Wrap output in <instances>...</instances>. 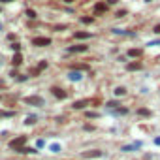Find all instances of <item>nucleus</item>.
I'll list each match as a JSON object with an SVG mask.
<instances>
[{"instance_id":"1","label":"nucleus","mask_w":160,"mask_h":160,"mask_svg":"<svg viewBox=\"0 0 160 160\" xmlns=\"http://www.w3.org/2000/svg\"><path fill=\"white\" fill-rule=\"evenodd\" d=\"M23 102L27 106H34V107H43L45 106V100L42 96H38V94H30V96H25L23 98Z\"/></svg>"},{"instance_id":"2","label":"nucleus","mask_w":160,"mask_h":160,"mask_svg":"<svg viewBox=\"0 0 160 160\" xmlns=\"http://www.w3.org/2000/svg\"><path fill=\"white\" fill-rule=\"evenodd\" d=\"M27 141H28V138L27 136H17V138H13V139H9V143H8V147L12 149V151H17L19 147H23V145H27Z\"/></svg>"},{"instance_id":"3","label":"nucleus","mask_w":160,"mask_h":160,"mask_svg":"<svg viewBox=\"0 0 160 160\" xmlns=\"http://www.w3.org/2000/svg\"><path fill=\"white\" fill-rule=\"evenodd\" d=\"M32 45L34 47H47V45H51V38H47V36H36V38H32Z\"/></svg>"},{"instance_id":"4","label":"nucleus","mask_w":160,"mask_h":160,"mask_svg":"<svg viewBox=\"0 0 160 160\" xmlns=\"http://www.w3.org/2000/svg\"><path fill=\"white\" fill-rule=\"evenodd\" d=\"M51 94H53L56 100H66V98H68V92L64 89H60V87H51Z\"/></svg>"},{"instance_id":"5","label":"nucleus","mask_w":160,"mask_h":160,"mask_svg":"<svg viewBox=\"0 0 160 160\" xmlns=\"http://www.w3.org/2000/svg\"><path fill=\"white\" fill-rule=\"evenodd\" d=\"M23 62H25L23 53H13V56H12V66H13V68H19Z\"/></svg>"},{"instance_id":"6","label":"nucleus","mask_w":160,"mask_h":160,"mask_svg":"<svg viewBox=\"0 0 160 160\" xmlns=\"http://www.w3.org/2000/svg\"><path fill=\"white\" fill-rule=\"evenodd\" d=\"M102 151H98V149H92V151H85V153H81V156L83 158H98V156H102Z\"/></svg>"},{"instance_id":"7","label":"nucleus","mask_w":160,"mask_h":160,"mask_svg":"<svg viewBox=\"0 0 160 160\" xmlns=\"http://www.w3.org/2000/svg\"><path fill=\"white\" fill-rule=\"evenodd\" d=\"M15 153H17V154H36L38 151H36V149H32V147H27V145H23V147H19Z\"/></svg>"},{"instance_id":"8","label":"nucleus","mask_w":160,"mask_h":160,"mask_svg":"<svg viewBox=\"0 0 160 160\" xmlns=\"http://www.w3.org/2000/svg\"><path fill=\"white\" fill-rule=\"evenodd\" d=\"M85 51H89L87 45H72V47H68V53H85Z\"/></svg>"},{"instance_id":"9","label":"nucleus","mask_w":160,"mask_h":160,"mask_svg":"<svg viewBox=\"0 0 160 160\" xmlns=\"http://www.w3.org/2000/svg\"><path fill=\"white\" fill-rule=\"evenodd\" d=\"M81 77H83V74H81L79 70H72L68 74V79L70 81H81Z\"/></svg>"},{"instance_id":"10","label":"nucleus","mask_w":160,"mask_h":160,"mask_svg":"<svg viewBox=\"0 0 160 160\" xmlns=\"http://www.w3.org/2000/svg\"><path fill=\"white\" fill-rule=\"evenodd\" d=\"M107 12V6L104 2H96V6H94V13L96 15H102V13H106Z\"/></svg>"},{"instance_id":"11","label":"nucleus","mask_w":160,"mask_h":160,"mask_svg":"<svg viewBox=\"0 0 160 160\" xmlns=\"http://www.w3.org/2000/svg\"><path fill=\"white\" fill-rule=\"evenodd\" d=\"M90 36H92L90 32H83V30H77V32L74 34V38H75V40H89Z\"/></svg>"},{"instance_id":"12","label":"nucleus","mask_w":160,"mask_h":160,"mask_svg":"<svg viewBox=\"0 0 160 160\" xmlns=\"http://www.w3.org/2000/svg\"><path fill=\"white\" fill-rule=\"evenodd\" d=\"M90 100H77V102H74V104H72V107H74V109H85V106L89 104Z\"/></svg>"},{"instance_id":"13","label":"nucleus","mask_w":160,"mask_h":160,"mask_svg":"<svg viewBox=\"0 0 160 160\" xmlns=\"http://www.w3.org/2000/svg\"><path fill=\"white\" fill-rule=\"evenodd\" d=\"M9 49L13 51V53H23V45L19 42H12V45H9Z\"/></svg>"},{"instance_id":"14","label":"nucleus","mask_w":160,"mask_h":160,"mask_svg":"<svg viewBox=\"0 0 160 160\" xmlns=\"http://www.w3.org/2000/svg\"><path fill=\"white\" fill-rule=\"evenodd\" d=\"M139 147H141V143H134V145H125V147H122L121 149V151H125V153H130V151H136V149H139Z\"/></svg>"},{"instance_id":"15","label":"nucleus","mask_w":160,"mask_h":160,"mask_svg":"<svg viewBox=\"0 0 160 160\" xmlns=\"http://www.w3.org/2000/svg\"><path fill=\"white\" fill-rule=\"evenodd\" d=\"M15 117V111H8V109H0V119H12Z\"/></svg>"},{"instance_id":"16","label":"nucleus","mask_w":160,"mask_h":160,"mask_svg":"<svg viewBox=\"0 0 160 160\" xmlns=\"http://www.w3.org/2000/svg\"><path fill=\"white\" fill-rule=\"evenodd\" d=\"M25 15H27L28 19H38V13H36V9H32V8L25 9Z\"/></svg>"},{"instance_id":"17","label":"nucleus","mask_w":160,"mask_h":160,"mask_svg":"<svg viewBox=\"0 0 160 160\" xmlns=\"http://www.w3.org/2000/svg\"><path fill=\"white\" fill-rule=\"evenodd\" d=\"M139 68H141V62H130V64L126 66L128 72H134V70H139Z\"/></svg>"},{"instance_id":"18","label":"nucleus","mask_w":160,"mask_h":160,"mask_svg":"<svg viewBox=\"0 0 160 160\" xmlns=\"http://www.w3.org/2000/svg\"><path fill=\"white\" fill-rule=\"evenodd\" d=\"M36 122H38V117L30 115V117H27V121H25V125H27V126H32V125H36Z\"/></svg>"},{"instance_id":"19","label":"nucleus","mask_w":160,"mask_h":160,"mask_svg":"<svg viewBox=\"0 0 160 160\" xmlns=\"http://www.w3.org/2000/svg\"><path fill=\"white\" fill-rule=\"evenodd\" d=\"M138 115H141V117H151V111H149L147 107H139V109H138Z\"/></svg>"},{"instance_id":"20","label":"nucleus","mask_w":160,"mask_h":160,"mask_svg":"<svg viewBox=\"0 0 160 160\" xmlns=\"http://www.w3.org/2000/svg\"><path fill=\"white\" fill-rule=\"evenodd\" d=\"M47 60H40V62H38V66H36V70H38V72H43L45 68H47Z\"/></svg>"},{"instance_id":"21","label":"nucleus","mask_w":160,"mask_h":160,"mask_svg":"<svg viewBox=\"0 0 160 160\" xmlns=\"http://www.w3.org/2000/svg\"><path fill=\"white\" fill-rule=\"evenodd\" d=\"M113 92H115V96H125L126 94V89H125V87H117Z\"/></svg>"},{"instance_id":"22","label":"nucleus","mask_w":160,"mask_h":160,"mask_svg":"<svg viewBox=\"0 0 160 160\" xmlns=\"http://www.w3.org/2000/svg\"><path fill=\"white\" fill-rule=\"evenodd\" d=\"M15 79H17L19 83H23V81L28 79V74H17V77H15Z\"/></svg>"},{"instance_id":"23","label":"nucleus","mask_w":160,"mask_h":160,"mask_svg":"<svg viewBox=\"0 0 160 160\" xmlns=\"http://www.w3.org/2000/svg\"><path fill=\"white\" fill-rule=\"evenodd\" d=\"M49 149H51V153H60V145H59V143H53V145H49Z\"/></svg>"},{"instance_id":"24","label":"nucleus","mask_w":160,"mask_h":160,"mask_svg":"<svg viewBox=\"0 0 160 160\" xmlns=\"http://www.w3.org/2000/svg\"><path fill=\"white\" fill-rule=\"evenodd\" d=\"M79 21H81V23H85V25H90L92 21H94V19H92V17H87V15H85V17H81Z\"/></svg>"},{"instance_id":"25","label":"nucleus","mask_w":160,"mask_h":160,"mask_svg":"<svg viewBox=\"0 0 160 160\" xmlns=\"http://www.w3.org/2000/svg\"><path fill=\"white\" fill-rule=\"evenodd\" d=\"M139 55H141V53H139L138 49H130V51H128V56H139Z\"/></svg>"},{"instance_id":"26","label":"nucleus","mask_w":160,"mask_h":160,"mask_svg":"<svg viewBox=\"0 0 160 160\" xmlns=\"http://www.w3.org/2000/svg\"><path fill=\"white\" fill-rule=\"evenodd\" d=\"M85 117H89V119H96V117H98V113H96V111H87V113H85Z\"/></svg>"},{"instance_id":"27","label":"nucleus","mask_w":160,"mask_h":160,"mask_svg":"<svg viewBox=\"0 0 160 160\" xmlns=\"http://www.w3.org/2000/svg\"><path fill=\"white\" fill-rule=\"evenodd\" d=\"M15 38H17V36H15L13 32H9V34L6 36V40H9V42H15Z\"/></svg>"},{"instance_id":"28","label":"nucleus","mask_w":160,"mask_h":160,"mask_svg":"<svg viewBox=\"0 0 160 160\" xmlns=\"http://www.w3.org/2000/svg\"><path fill=\"white\" fill-rule=\"evenodd\" d=\"M45 145V141H43V139H38V141H36V147H38V149H42Z\"/></svg>"},{"instance_id":"29","label":"nucleus","mask_w":160,"mask_h":160,"mask_svg":"<svg viewBox=\"0 0 160 160\" xmlns=\"http://www.w3.org/2000/svg\"><path fill=\"white\" fill-rule=\"evenodd\" d=\"M55 30H66L68 27H66V25H56V27H53Z\"/></svg>"},{"instance_id":"30","label":"nucleus","mask_w":160,"mask_h":160,"mask_svg":"<svg viewBox=\"0 0 160 160\" xmlns=\"http://www.w3.org/2000/svg\"><path fill=\"white\" fill-rule=\"evenodd\" d=\"M106 106H107V107H117L119 104H117V102H107V104H106Z\"/></svg>"},{"instance_id":"31","label":"nucleus","mask_w":160,"mask_h":160,"mask_svg":"<svg viewBox=\"0 0 160 160\" xmlns=\"http://www.w3.org/2000/svg\"><path fill=\"white\" fill-rule=\"evenodd\" d=\"M125 15H126V12H125V9H121V12H117V17H125Z\"/></svg>"},{"instance_id":"32","label":"nucleus","mask_w":160,"mask_h":160,"mask_svg":"<svg viewBox=\"0 0 160 160\" xmlns=\"http://www.w3.org/2000/svg\"><path fill=\"white\" fill-rule=\"evenodd\" d=\"M9 2H13V0H0V6H4V4H9Z\"/></svg>"},{"instance_id":"33","label":"nucleus","mask_w":160,"mask_h":160,"mask_svg":"<svg viewBox=\"0 0 160 160\" xmlns=\"http://www.w3.org/2000/svg\"><path fill=\"white\" fill-rule=\"evenodd\" d=\"M153 32H156V34H160V25H156V27H154V30Z\"/></svg>"},{"instance_id":"34","label":"nucleus","mask_w":160,"mask_h":160,"mask_svg":"<svg viewBox=\"0 0 160 160\" xmlns=\"http://www.w3.org/2000/svg\"><path fill=\"white\" fill-rule=\"evenodd\" d=\"M107 4H117V0H107Z\"/></svg>"},{"instance_id":"35","label":"nucleus","mask_w":160,"mask_h":160,"mask_svg":"<svg viewBox=\"0 0 160 160\" xmlns=\"http://www.w3.org/2000/svg\"><path fill=\"white\" fill-rule=\"evenodd\" d=\"M154 143H156V145H160V138H156V139H154Z\"/></svg>"},{"instance_id":"36","label":"nucleus","mask_w":160,"mask_h":160,"mask_svg":"<svg viewBox=\"0 0 160 160\" xmlns=\"http://www.w3.org/2000/svg\"><path fill=\"white\" fill-rule=\"evenodd\" d=\"M64 2H66V4H72V2H74V0H64Z\"/></svg>"},{"instance_id":"37","label":"nucleus","mask_w":160,"mask_h":160,"mask_svg":"<svg viewBox=\"0 0 160 160\" xmlns=\"http://www.w3.org/2000/svg\"><path fill=\"white\" fill-rule=\"evenodd\" d=\"M0 13H2V6H0Z\"/></svg>"},{"instance_id":"38","label":"nucleus","mask_w":160,"mask_h":160,"mask_svg":"<svg viewBox=\"0 0 160 160\" xmlns=\"http://www.w3.org/2000/svg\"><path fill=\"white\" fill-rule=\"evenodd\" d=\"M145 2H151V0H145Z\"/></svg>"},{"instance_id":"39","label":"nucleus","mask_w":160,"mask_h":160,"mask_svg":"<svg viewBox=\"0 0 160 160\" xmlns=\"http://www.w3.org/2000/svg\"><path fill=\"white\" fill-rule=\"evenodd\" d=\"M0 30H2V25H0Z\"/></svg>"},{"instance_id":"40","label":"nucleus","mask_w":160,"mask_h":160,"mask_svg":"<svg viewBox=\"0 0 160 160\" xmlns=\"http://www.w3.org/2000/svg\"><path fill=\"white\" fill-rule=\"evenodd\" d=\"M0 100H2V96H0Z\"/></svg>"}]
</instances>
